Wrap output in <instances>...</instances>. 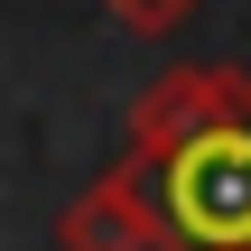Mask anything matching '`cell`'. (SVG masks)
<instances>
[{
  "mask_svg": "<svg viewBox=\"0 0 251 251\" xmlns=\"http://www.w3.org/2000/svg\"><path fill=\"white\" fill-rule=\"evenodd\" d=\"M121 158L149 168L168 242H196V251L251 242V75H233V65H168L130 102Z\"/></svg>",
  "mask_w": 251,
  "mask_h": 251,
  "instance_id": "cell-1",
  "label": "cell"
},
{
  "mask_svg": "<svg viewBox=\"0 0 251 251\" xmlns=\"http://www.w3.org/2000/svg\"><path fill=\"white\" fill-rule=\"evenodd\" d=\"M56 251H168L158 196H149V168L112 158V168L56 214Z\"/></svg>",
  "mask_w": 251,
  "mask_h": 251,
  "instance_id": "cell-2",
  "label": "cell"
},
{
  "mask_svg": "<svg viewBox=\"0 0 251 251\" xmlns=\"http://www.w3.org/2000/svg\"><path fill=\"white\" fill-rule=\"evenodd\" d=\"M102 9H112L121 28H140V37H168V28H186L205 0H102Z\"/></svg>",
  "mask_w": 251,
  "mask_h": 251,
  "instance_id": "cell-3",
  "label": "cell"
},
{
  "mask_svg": "<svg viewBox=\"0 0 251 251\" xmlns=\"http://www.w3.org/2000/svg\"><path fill=\"white\" fill-rule=\"evenodd\" d=\"M168 251H196V242H168ZM233 251H251V242H233Z\"/></svg>",
  "mask_w": 251,
  "mask_h": 251,
  "instance_id": "cell-4",
  "label": "cell"
}]
</instances>
